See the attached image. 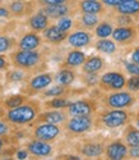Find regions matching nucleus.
I'll return each instance as SVG.
<instances>
[{"mask_svg": "<svg viewBox=\"0 0 139 160\" xmlns=\"http://www.w3.org/2000/svg\"><path fill=\"white\" fill-rule=\"evenodd\" d=\"M41 112V104L38 100H27L19 106L5 112L4 118L12 126H26L35 122Z\"/></svg>", "mask_w": 139, "mask_h": 160, "instance_id": "nucleus-1", "label": "nucleus"}, {"mask_svg": "<svg viewBox=\"0 0 139 160\" xmlns=\"http://www.w3.org/2000/svg\"><path fill=\"white\" fill-rule=\"evenodd\" d=\"M10 63L14 68L31 72L36 69L42 62V54L37 50H16L9 57Z\"/></svg>", "mask_w": 139, "mask_h": 160, "instance_id": "nucleus-2", "label": "nucleus"}, {"mask_svg": "<svg viewBox=\"0 0 139 160\" xmlns=\"http://www.w3.org/2000/svg\"><path fill=\"white\" fill-rule=\"evenodd\" d=\"M132 119V114L125 109H108L100 114L98 121L106 128H119L127 126Z\"/></svg>", "mask_w": 139, "mask_h": 160, "instance_id": "nucleus-3", "label": "nucleus"}, {"mask_svg": "<svg viewBox=\"0 0 139 160\" xmlns=\"http://www.w3.org/2000/svg\"><path fill=\"white\" fill-rule=\"evenodd\" d=\"M103 105L107 109H127L133 106L135 102V96L130 91H113L107 94L103 99Z\"/></svg>", "mask_w": 139, "mask_h": 160, "instance_id": "nucleus-4", "label": "nucleus"}, {"mask_svg": "<svg viewBox=\"0 0 139 160\" xmlns=\"http://www.w3.org/2000/svg\"><path fill=\"white\" fill-rule=\"evenodd\" d=\"M94 119L92 115H83V117H68L64 122V128L68 133L73 136L84 135L93 128Z\"/></svg>", "mask_w": 139, "mask_h": 160, "instance_id": "nucleus-5", "label": "nucleus"}, {"mask_svg": "<svg viewBox=\"0 0 139 160\" xmlns=\"http://www.w3.org/2000/svg\"><path fill=\"white\" fill-rule=\"evenodd\" d=\"M127 83V77L122 72L113 71L102 74L98 79V88L105 92H113V91H120L125 88Z\"/></svg>", "mask_w": 139, "mask_h": 160, "instance_id": "nucleus-6", "label": "nucleus"}, {"mask_svg": "<svg viewBox=\"0 0 139 160\" xmlns=\"http://www.w3.org/2000/svg\"><path fill=\"white\" fill-rule=\"evenodd\" d=\"M61 133L60 124L54 123H36L32 131V137L35 140L45 141V142H52L55 141Z\"/></svg>", "mask_w": 139, "mask_h": 160, "instance_id": "nucleus-7", "label": "nucleus"}, {"mask_svg": "<svg viewBox=\"0 0 139 160\" xmlns=\"http://www.w3.org/2000/svg\"><path fill=\"white\" fill-rule=\"evenodd\" d=\"M65 110L68 117L92 115L97 110V102L92 99H80V100L72 101Z\"/></svg>", "mask_w": 139, "mask_h": 160, "instance_id": "nucleus-8", "label": "nucleus"}, {"mask_svg": "<svg viewBox=\"0 0 139 160\" xmlns=\"http://www.w3.org/2000/svg\"><path fill=\"white\" fill-rule=\"evenodd\" d=\"M54 82V74L52 73H40L33 76L28 83H27L26 91L24 94L26 95H35V94H40L41 91H44L45 88H47L49 86H51V83Z\"/></svg>", "mask_w": 139, "mask_h": 160, "instance_id": "nucleus-9", "label": "nucleus"}, {"mask_svg": "<svg viewBox=\"0 0 139 160\" xmlns=\"http://www.w3.org/2000/svg\"><path fill=\"white\" fill-rule=\"evenodd\" d=\"M77 3H68V4H56V5H45L41 7L40 10L46 14L50 19L58 21L59 18L68 17V16H73V13L75 10Z\"/></svg>", "mask_w": 139, "mask_h": 160, "instance_id": "nucleus-10", "label": "nucleus"}, {"mask_svg": "<svg viewBox=\"0 0 139 160\" xmlns=\"http://www.w3.org/2000/svg\"><path fill=\"white\" fill-rule=\"evenodd\" d=\"M111 37L119 45H132L138 37V30L134 24L124 26V27H114Z\"/></svg>", "mask_w": 139, "mask_h": 160, "instance_id": "nucleus-11", "label": "nucleus"}, {"mask_svg": "<svg viewBox=\"0 0 139 160\" xmlns=\"http://www.w3.org/2000/svg\"><path fill=\"white\" fill-rule=\"evenodd\" d=\"M68 119L65 109H46V112L38 113L35 123H54V124H64Z\"/></svg>", "mask_w": 139, "mask_h": 160, "instance_id": "nucleus-12", "label": "nucleus"}, {"mask_svg": "<svg viewBox=\"0 0 139 160\" xmlns=\"http://www.w3.org/2000/svg\"><path fill=\"white\" fill-rule=\"evenodd\" d=\"M26 149L31 156H35V158H50L54 152V148L51 142H45V141H40L35 138L27 143Z\"/></svg>", "mask_w": 139, "mask_h": 160, "instance_id": "nucleus-13", "label": "nucleus"}, {"mask_svg": "<svg viewBox=\"0 0 139 160\" xmlns=\"http://www.w3.org/2000/svg\"><path fill=\"white\" fill-rule=\"evenodd\" d=\"M103 155L111 160H122L128 158V146L122 140H115L105 146Z\"/></svg>", "mask_w": 139, "mask_h": 160, "instance_id": "nucleus-14", "label": "nucleus"}, {"mask_svg": "<svg viewBox=\"0 0 139 160\" xmlns=\"http://www.w3.org/2000/svg\"><path fill=\"white\" fill-rule=\"evenodd\" d=\"M66 40H68V44L73 49H82L91 44L92 35L89 31H86V30H75L73 32L68 33Z\"/></svg>", "mask_w": 139, "mask_h": 160, "instance_id": "nucleus-15", "label": "nucleus"}, {"mask_svg": "<svg viewBox=\"0 0 139 160\" xmlns=\"http://www.w3.org/2000/svg\"><path fill=\"white\" fill-rule=\"evenodd\" d=\"M35 4L31 3L30 0H12L8 5V9L13 17H24L31 16L35 10Z\"/></svg>", "mask_w": 139, "mask_h": 160, "instance_id": "nucleus-16", "label": "nucleus"}, {"mask_svg": "<svg viewBox=\"0 0 139 160\" xmlns=\"http://www.w3.org/2000/svg\"><path fill=\"white\" fill-rule=\"evenodd\" d=\"M103 151L105 145L97 141H86L78 149L79 155L84 158H101L103 155Z\"/></svg>", "mask_w": 139, "mask_h": 160, "instance_id": "nucleus-17", "label": "nucleus"}, {"mask_svg": "<svg viewBox=\"0 0 139 160\" xmlns=\"http://www.w3.org/2000/svg\"><path fill=\"white\" fill-rule=\"evenodd\" d=\"M68 33L69 32L61 31L56 24H49L47 27L42 31L44 40L47 41L49 44H61L63 41L66 40Z\"/></svg>", "mask_w": 139, "mask_h": 160, "instance_id": "nucleus-18", "label": "nucleus"}, {"mask_svg": "<svg viewBox=\"0 0 139 160\" xmlns=\"http://www.w3.org/2000/svg\"><path fill=\"white\" fill-rule=\"evenodd\" d=\"M78 10L80 13H91V14H105L106 7L101 0H78Z\"/></svg>", "mask_w": 139, "mask_h": 160, "instance_id": "nucleus-19", "label": "nucleus"}, {"mask_svg": "<svg viewBox=\"0 0 139 160\" xmlns=\"http://www.w3.org/2000/svg\"><path fill=\"white\" fill-rule=\"evenodd\" d=\"M42 38L38 35V32L31 31L22 36V38L18 41V49L19 50H37L41 46Z\"/></svg>", "mask_w": 139, "mask_h": 160, "instance_id": "nucleus-20", "label": "nucleus"}, {"mask_svg": "<svg viewBox=\"0 0 139 160\" xmlns=\"http://www.w3.org/2000/svg\"><path fill=\"white\" fill-rule=\"evenodd\" d=\"M100 22V16L91 14V13H80L78 19L74 21V27H78V30H86V31H93L96 26Z\"/></svg>", "mask_w": 139, "mask_h": 160, "instance_id": "nucleus-21", "label": "nucleus"}, {"mask_svg": "<svg viewBox=\"0 0 139 160\" xmlns=\"http://www.w3.org/2000/svg\"><path fill=\"white\" fill-rule=\"evenodd\" d=\"M50 24V18L44 14L41 10L36 12V13H32V14L28 18V26H30V28L35 32H42L47 26Z\"/></svg>", "mask_w": 139, "mask_h": 160, "instance_id": "nucleus-22", "label": "nucleus"}, {"mask_svg": "<svg viewBox=\"0 0 139 160\" xmlns=\"http://www.w3.org/2000/svg\"><path fill=\"white\" fill-rule=\"evenodd\" d=\"M106 65V62L102 57L92 55L86 58L84 63L82 64V72L83 73H100Z\"/></svg>", "mask_w": 139, "mask_h": 160, "instance_id": "nucleus-23", "label": "nucleus"}, {"mask_svg": "<svg viewBox=\"0 0 139 160\" xmlns=\"http://www.w3.org/2000/svg\"><path fill=\"white\" fill-rule=\"evenodd\" d=\"M86 54L79 49H73L66 54L64 63L61 67H66V68H78V67H82V64L86 60Z\"/></svg>", "mask_w": 139, "mask_h": 160, "instance_id": "nucleus-24", "label": "nucleus"}, {"mask_svg": "<svg viewBox=\"0 0 139 160\" xmlns=\"http://www.w3.org/2000/svg\"><path fill=\"white\" fill-rule=\"evenodd\" d=\"M75 78H77V73L74 72V69L66 68V67H63L56 74H54V81L63 86H70L75 81Z\"/></svg>", "mask_w": 139, "mask_h": 160, "instance_id": "nucleus-25", "label": "nucleus"}, {"mask_svg": "<svg viewBox=\"0 0 139 160\" xmlns=\"http://www.w3.org/2000/svg\"><path fill=\"white\" fill-rule=\"evenodd\" d=\"M69 92H70L69 86H63L56 83L51 87L49 86L44 91H41L40 94L42 96V99H51V98H59V96H69Z\"/></svg>", "mask_w": 139, "mask_h": 160, "instance_id": "nucleus-26", "label": "nucleus"}, {"mask_svg": "<svg viewBox=\"0 0 139 160\" xmlns=\"http://www.w3.org/2000/svg\"><path fill=\"white\" fill-rule=\"evenodd\" d=\"M122 141L127 146H138L139 145V128L135 124L128 123L127 128L122 132Z\"/></svg>", "mask_w": 139, "mask_h": 160, "instance_id": "nucleus-27", "label": "nucleus"}, {"mask_svg": "<svg viewBox=\"0 0 139 160\" xmlns=\"http://www.w3.org/2000/svg\"><path fill=\"white\" fill-rule=\"evenodd\" d=\"M115 12L120 14L127 16H138L139 14V0H128V2H121L119 5L115 7Z\"/></svg>", "mask_w": 139, "mask_h": 160, "instance_id": "nucleus-28", "label": "nucleus"}, {"mask_svg": "<svg viewBox=\"0 0 139 160\" xmlns=\"http://www.w3.org/2000/svg\"><path fill=\"white\" fill-rule=\"evenodd\" d=\"M94 48L97 51L102 52V54H107V55L114 54V52H116V50H117L116 42L108 37L107 38H98L94 44Z\"/></svg>", "mask_w": 139, "mask_h": 160, "instance_id": "nucleus-29", "label": "nucleus"}, {"mask_svg": "<svg viewBox=\"0 0 139 160\" xmlns=\"http://www.w3.org/2000/svg\"><path fill=\"white\" fill-rule=\"evenodd\" d=\"M114 23L111 21H100L98 24L96 26V28L93 30L94 31V36L97 38H107L111 36L114 31Z\"/></svg>", "mask_w": 139, "mask_h": 160, "instance_id": "nucleus-30", "label": "nucleus"}, {"mask_svg": "<svg viewBox=\"0 0 139 160\" xmlns=\"http://www.w3.org/2000/svg\"><path fill=\"white\" fill-rule=\"evenodd\" d=\"M70 102L72 100L68 96L51 98V99H46V101L44 102V108L45 109H66Z\"/></svg>", "mask_w": 139, "mask_h": 160, "instance_id": "nucleus-31", "label": "nucleus"}, {"mask_svg": "<svg viewBox=\"0 0 139 160\" xmlns=\"http://www.w3.org/2000/svg\"><path fill=\"white\" fill-rule=\"evenodd\" d=\"M27 100H28V95H26V94H14V95H10L7 99H4L3 102H2V106L5 110H9V109L16 108V106H19L21 104H23Z\"/></svg>", "mask_w": 139, "mask_h": 160, "instance_id": "nucleus-32", "label": "nucleus"}, {"mask_svg": "<svg viewBox=\"0 0 139 160\" xmlns=\"http://www.w3.org/2000/svg\"><path fill=\"white\" fill-rule=\"evenodd\" d=\"M27 73L26 71H22V69H18V68H14L12 71H7V81L8 82H12V83H17V82H22L26 79L27 77Z\"/></svg>", "mask_w": 139, "mask_h": 160, "instance_id": "nucleus-33", "label": "nucleus"}, {"mask_svg": "<svg viewBox=\"0 0 139 160\" xmlns=\"http://www.w3.org/2000/svg\"><path fill=\"white\" fill-rule=\"evenodd\" d=\"M14 45H16L14 38H12L7 35H0V54L9 51Z\"/></svg>", "mask_w": 139, "mask_h": 160, "instance_id": "nucleus-34", "label": "nucleus"}, {"mask_svg": "<svg viewBox=\"0 0 139 160\" xmlns=\"http://www.w3.org/2000/svg\"><path fill=\"white\" fill-rule=\"evenodd\" d=\"M56 26L61 30V31H65V32H70V30L74 27V21L70 16L68 17H63V18H59L58 22H56Z\"/></svg>", "mask_w": 139, "mask_h": 160, "instance_id": "nucleus-35", "label": "nucleus"}, {"mask_svg": "<svg viewBox=\"0 0 139 160\" xmlns=\"http://www.w3.org/2000/svg\"><path fill=\"white\" fill-rule=\"evenodd\" d=\"M98 79H100L98 73H83V76H82V81L87 87L97 86L98 85Z\"/></svg>", "mask_w": 139, "mask_h": 160, "instance_id": "nucleus-36", "label": "nucleus"}, {"mask_svg": "<svg viewBox=\"0 0 139 160\" xmlns=\"http://www.w3.org/2000/svg\"><path fill=\"white\" fill-rule=\"evenodd\" d=\"M114 23L116 24V27H124V26H133L134 21L132 18V16L120 14V13H117V16L114 17Z\"/></svg>", "mask_w": 139, "mask_h": 160, "instance_id": "nucleus-37", "label": "nucleus"}, {"mask_svg": "<svg viewBox=\"0 0 139 160\" xmlns=\"http://www.w3.org/2000/svg\"><path fill=\"white\" fill-rule=\"evenodd\" d=\"M125 88L130 92H138L139 91V76H130L127 79Z\"/></svg>", "mask_w": 139, "mask_h": 160, "instance_id": "nucleus-38", "label": "nucleus"}, {"mask_svg": "<svg viewBox=\"0 0 139 160\" xmlns=\"http://www.w3.org/2000/svg\"><path fill=\"white\" fill-rule=\"evenodd\" d=\"M35 3L40 7L45 5H56V4H68V3H78V0H35Z\"/></svg>", "mask_w": 139, "mask_h": 160, "instance_id": "nucleus-39", "label": "nucleus"}, {"mask_svg": "<svg viewBox=\"0 0 139 160\" xmlns=\"http://www.w3.org/2000/svg\"><path fill=\"white\" fill-rule=\"evenodd\" d=\"M125 71H127L130 76H139V64L133 63V62H124Z\"/></svg>", "mask_w": 139, "mask_h": 160, "instance_id": "nucleus-40", "label": "nucleus"}, {"mask_svg": "<svg viewBox=\"0 0 139 160\" xmlns=\"http://www.w3.org/2000/svg\"><path fill=\"white\" fill-rule=\"evenodd\" d=\"M12 131V124L4 118H0V137H4L8 136Z\"/></svg>", "mask_w": 139, "mask_h": 160, "instance_id": "nucleus-41", "label": "nucleus"}, {"mask_svg": "<svg viewBox=\"0 0 139 160\" xmlns=\"http://www.w3.org/2000/svg\"><path fill=\"white\" fill-rule=\"evenodd\" d=\"M9 67H10V60L5 55L0 54V72H7Z\"/></svg>", "mask_w": 139, "mask_h": 160, "instance_id": "nucleus-42", "label": "nucleus"}, {"mask_svg": "<svg viewBox=\"0 0 139 160\" xmlns=\"http://www.w3.org/2000/svg\"><path fill=\"white\" fill-rule=\"evenodd\" d=\"M128 156L132 159H139V145L138 146H129Z\"/></svg>", "mask_w": 139, "mask_h": 160, "instance_id": "nucleus-43", "label": "nucleus"}, {"mask_svg": "<svg viewBox=\"0 0 139 160\" xmlns=\"http://www.w3.org/2000/svg\"><path fill=\"white\" fill-rule=\"evenodd\" d=\"M101 3L107 8H115L116 5H119L120 0H101Z\"/></svg>", "mask_w": 139, "mask_h": 160, "instance_id": "nucleus-44", "label": "nucleus"}, {"mask_svg": "<svg viewBox=\"0 0 139 160\" xmlns=\"http://www.w3.org/2000/svg\"><path fill=\"white\" fill-rule=\"evenodd\" d=\"M30 156V152L27 151V149H22V150H18L16 152V158L17 159H27Z\"/></svg>", "mask_w": 139, "mask_h": 160, "instance_id": "nucleus-45", "label": "nucleus"}, {"mask_svg": "<svg viewBox=\"0 0 139 160\" xmlns=\"http://www.w3.org/2000/svg\"><path fill=\"white\" fill-rule=\"evenodd\" d=\"M10 17H12V14H10L9 9L0 5V18H10Z\"/></svg>", "mask_w": 139, "mask_h": 160, "instance_id": "nucleus-46", "label": "nucleus"}, {"mask_svg": "<svg viewBox=\"0 0 139 160\" xmlns=\"http://www.w3.org/2000/svg\"><path fill=\"white\" fill-rule=\"evenodd\" d=\"M130 62L133 63H138L139 64V46L134 49V51L132 52V57H130Z\"/></svg>", "mask_w": 139, "mask_h": 160, "instance_id": "nucleus-47", "label": "nucleus"}, {"mask_svg": "<svg viewBox=\"0 0 139 160\" xmlns=\"http://www.w3.org/2000/svg\"><path fill=\"white\" fill-rule=\"evenodd\" d=\"M7 143H8L7 136H4V137H0V155H2V152L4 151L5 146H7Z\"/></svg>", "mask_w": 139, "mask_h": 160, "instance_id": "nucleus-48", "label": "nucleus"}, {"mask_svg": "<svg viewBox=\"0 0 139 160\" xmlns=\"http://www.w3.org/2000/svg\"><path fill=\"white\" fill-rule=\"evenodd\" d=\"M4 115H5V109L3 106H0V118H4Z\"/></svg>", "mask_w": 139, "mask_h": 160, "instance_id": "nucleus-49", "label": "nucleus"}, {"mask_svg": "<svg viewBox=\"0 0 139 160\" xmlns=\"http://www.w3.org/2000/svg\"><path fill=\"white\" fill-rule=\"evenodd\" d=\"M134 124H135V126H137V127L139 128V114H138V115L135 117V123H134Z\"/></svg>", "mask_w": 139, "mask_h": 160, "instance_id": "nucleus-50", "label": "nucleus"}, {"mask_svg": "<svg viewBox=\"0 0 139 160\" xmlns=\"http://www.w3.org/2000/svg\"><path fill=\"white\" fill-rule=\"evenodd\" d=\"M5 3V0H0V5H2V4H4Z\"/></svg>", "mask_w": 139, "mask_h": 160, "instance_id": "nucleus-51", "label": "nucleus"}, {"mask_svg": "<svg viewBox=\"0 0 139 160\" xmlns=\"http://www.w3.org/2000/svg\"><path fill=\"white\" fill-rule=\"evenodd\" d=\"M121 2H128V0H120V3H121Z\"/></svg>", "mask_w": 139, "mask_h": 160, "instance_id": "nucleus-52", "label": "nucleus"}, {"mask_svg": "<svg viewBox=\"0 0 139 160\" xmlns=\"http://www.w3.org/2000/svg\"><path fill=\"white\" fill-rule=\"evenodd\" d=\"M138 32H139V24H138Z\"/></svg>", "mask_w": 139, "mask_h": 160, "instance_id": "nucleus-53", "label": "nucleus"}, {"mask_svg": "<svg viewBox=\"0 0 139 160\" xmlns=\"http://www.w3.org/2000/svg\"><path fill=\"white\" fill-rule=\"evenodd\" d=\"M26 2H27V0H26Z\"/></svg>", "mask_w": 139, "mask_h": 160, "instance_id": "nucleus-54", "label": "nucleus"}]
</instances>
